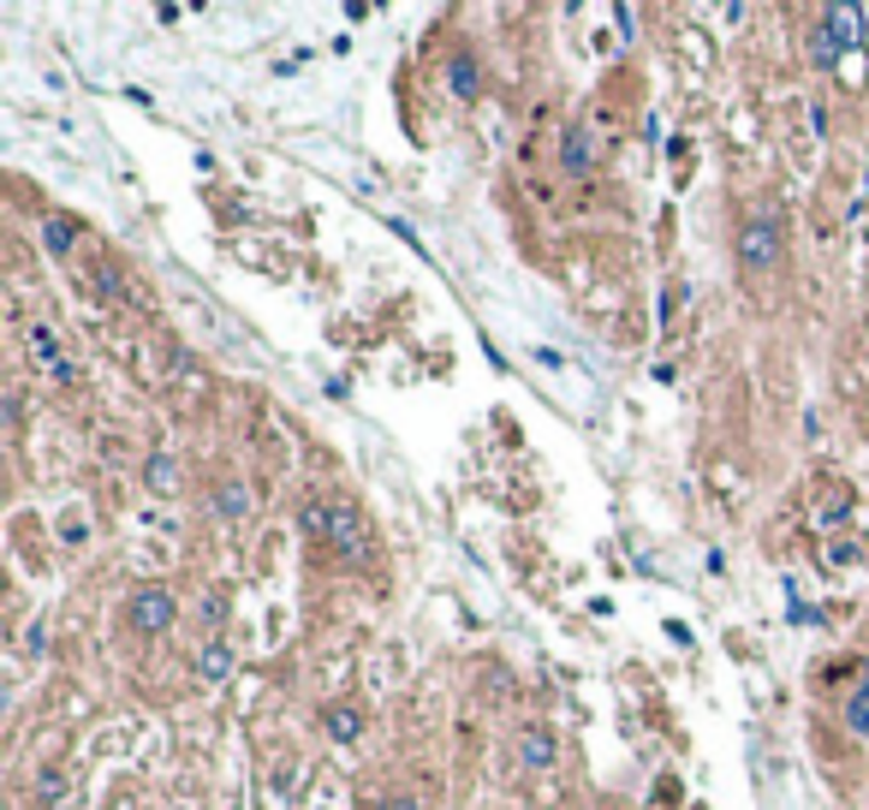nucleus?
I'll list each match as a JSON object with an SVG mask.
<instances>
[{
  "mask_svg": "<svg viewBox=\"0 0 869 810\" xmlns=\"http://www.w3.org/2000/svg\"><path fill=\"white\" fill-rule=\"evenodd\" d=\"M304 525H310V537H316L322 548H334L340 560H352V566H370L375 560V537H370V525H363V513L352 501H310L304 507Z\"/></svg>",
  "mask_w": 869,
  "mask_h": 810,
  "instance_id": "f257e3e1",
  "label": "nucleus"
},
{
  "mask_svg": "<svg viewBox=\"0 0 869 810\" xmlns=\"http://www.w3.org/2000/svg\"><path fill=\"white\" fill-rule=\"evenodd\" d=\"M733 256H739V269L744 274H762V269H774L780 263V221L774 215H744L739 221V238H733Z\"/></svg>",
  "mask_w": 869,
  "mask_h": 810,
  "instance_id": "f03ea898",
  "label": "nucleus"
},
{
  "mask_svg": "<svg viewBox=\"0 0 869 810\" xmlns=\"http://www.w3.org/2000/svg\"><path fill=\"white\" fill-rule=\"evenodd\" d=\"M173 619H179V602H173V591H162V584H144V591L126 596V626H131V632L162 637Z\"/></svg>",
  "mask_w": 869,
  "mask_h": 810,
  "instance_id": "7ed1b4c3",
  "label": "nucleus"
},
{
  "mask_svg": "<svg viewBox=\"0 0 869 810\" xmlns=\"http://www.w3.org/2000/svg\"><path fill=\"white\" fill-rule=\"evenodd\" d=\"M822 25L833 30V42H840L846 55H863V37H869V12H863V7H846V0H833V7H822Z\"/></svg>",
  "mask_w": 869,
  "mask_h": 810,
  "instance_id": "20e7f679",
  "label": "nucleus"
},
{
  "mask_svg": "<svg viewBox=\"0 0 869 810\" xmlns=\"http://www.w3.org/2000/svg\"><path fill=\"white\" fill-rule=\"evenodd\" d=\"M25 340H30V352H37V364L55 375V382H66L72 388V364H66V352H60V340H55V329H42V322H30L25 329Z\"/></svg>",
  "mask_w": 869,
  "mask_h": 810,
  "instance_id": "39448f33",
  "label": "nucleus"
},
{
  "mask_svg": "<svg viewBox=\"0 0 869 810\" xmlns=\"http://www.w3.org/2000/svg\"><path fill=\"white\" fill-rule=\"evenodd\" d=\"M560 167H566V174H589V167H596V137H589V126H566Z\"/></svg>",
  "mask_w": 869,
  "mask_h": 810,
  "instance_id": "423d86ee",
  "label": "nucleus"
},
{
  "mask_svg": "<svg viewBox=\"0 0 869 810\" xmlns=\"http://www.w3.org/2000/svg\"><path fill=\"white\" fill-rule=\"evenodd\" d=\"M322 728H328L334 745H358V739H363V710H352V703H328Z\"/></svg>",
  "mask_w": 869,
  "mask_h": 810,
  "instance_id": "0eeeda50",
  "label": "nucleus"
},
{
  "mask_svg": "<svg viewBox=\"0 0 869 810\" xmlns=\"http://www.w3.org/2000/svg\"><path fill=\"white\" fill-rule=\"evenodd\" d=\"M840 60H846V48L833 42V30L822 19H816L810 25V66H816V72H840Z\"/></svg>",
  "mask_w": 869,
  "mask_h": 810,
  "instance_id": "6e6552de",
  "label": "nucleus"
},
{
  "mask_svg": "<svg viewBox=\"0 0 869 810\" xmlns=\"http://www.w3.org/2000/svg\"><path fill=\"white\" fill-rule=\"evenodd\" d=\"M447 84H453L459 101H477L482 96V66L471 55H453V60H447Z\"/></svg>",
  "mask_w": 869,
  "mask_h": 810,
  "instance_id": "1a4fd4ad",
  "label": "nucleus"
},
{
  "mask_svg": "<svg viewBox=\"0 0 869 810\" xmlns=\"http://www.w3.org/2000/svg\"><path fill=\"white\" fill-rule=\"evenodd\" d=\"M78 245V221L72 215H42V251L48 256H72Z\"/></svg>",
  "mask_w": 869,
  "mask_h": 810,
  "instance_id": "9d476101",
  "label": "nucleus"
},
{
  "mask_svg": "<svg viewBox=\"0 0 869 810\" xmlns=\"http://www.w3.org/2000/svg\"><path fill=\"white\" fill-rule=\"evenodd\" d=\"M215 519H227V525L251 519V489H245V482H221V489H215Z\"/></svg>",
  "mask_w": 869,
  "mask_h": 810,
  "instance_id": "9b49d317",
  "label": "nucleus"
},
{
  "mask_svg": "<svg viewBox=\"0 0 869 810\" xmlns=\"http://www.w3.org/2000/svg\"><path fill=\"white\" fill-rule=\"evenodd\" d=\"M518 757H525L530 769H548L554 763V733L548 728H525V733H518Z\"/></svg>",
  "mask_w": 869,
  "mask_h": 810,
  "instance_id": "f8f14e48",
  "label": "nucleus"
},
{
  "mask_svg": "<svg viewBox=\"0 0 869 810\" xmlns=\"http://www.w3.org/2000/svg\"><path fill=\"white\" fill-rule=\"evenodd\" d=\"M233 667H238V656H233L227 644H221V637H215V644H203V650H197V674H203V680H227Z\"/></svg>",
  "mask_w": 869,
  "mask_h": 810,
  "instance_id": "ddd939ff",
  "label": "nucleus"
},
{
  "mask_svg": "<svg viewBox=\"0 0 869 810\" xmlns=\"http://www.w3.org/2000/svg\"><path fill=\"white\" fill-rule=\"evenodd\" d=\"M846 728L858 739H869V662H863V685L846 697Z\"/></svg>",
  "mask_w": 869,
  "mask_h": 810,
  "instance_id": "4468645a",
  "label": "nucleus"
},
{
  "mask_svg": "<svg viewBox=\"0 0 869 810\" xmlns=\"http://www.w3.org/2000/svg\"><path fill=\"white\" fill-rule=\"evenodd\" d=\"M144 482H149L155 495H173V489H179V465H173L167 453H155V459L144 465Z\"/></svg>",
  "mask_w": 869,
  "mask_h": 810,
  "instance_id": "2eb2a0df",
  "label": "nucleus"
},
{
  "mask_svg": "<svg viewBox=\"0 0 869 810\" xmlns=\"http://www.w3.org/2000/svg\"><path fill=\"white\" fill-rule=\"evenodd\" d=\"M90 292H96V299H119V292H126V281H119V269H114V263H96Z\"/></svg>",
  "mask_w": 869,
  "mask_h": 810,
  "instance_id": "dca6fc26",
  "label": "nucleus"
},
{
  "mask_svg": "<svg viewBox=\"0 0 869 810\" xmlns=\"http://www.w3.org/2000/svg\"><path fill=\"white\" fill-rule=\"evenodd\" d=\"M863 78H869V60L863 55H846L840 60V84H846V90H863Z\"/></svg>",
  "mask_w": 869,
  "mask_h": 810,
  "instance_id": "f3484780",
  "label": "nucleus"
},
{
  "mask_svg": "<svg viewBox=\"0 0 869 810\" xmlns=\"http://www.w3.org/2000/svg\"><path fill=\"white\" fill-rule=\"evenodd\" d=\"M203 619H208V626H221V619H227V596H221V591L203 596Z\"/></svg>",
  "mask_w": 869,
  "mask_h": 810,
  "instance_id": "a211bd4d",
  "label": "nucleus"
},
{
  "mask_svg": "<svg viewBox=\"0 0 869 810\" xmlns=\"http://www.w3.org/2000/svg\"><path fill=\"white\" fill-rule=\"evenodd\" d=\"M42 799L48 804H66V774H42Z\"/></svg>",
  "mask_w": 869,
  "mask_h": 810,
  "instance_id": "6ab92c4d",
  "label": "nucleus"
},
{
  "mask_svg": "<svg viewBox=\"0 0 869 810\" xmlns=\"http://www.w3.org/2000/svg\"><path fill=\"white\" fill-rule=\"evenodd\" d=\"M375 810H423V804H417V792H388Z\"/></svg>",
  "mask_w": 869,
  "mask_h": 810,
  "instance_id": "aec40b11",
  "label": "nucleus"
},
{
  "mask_svg": "<svg viewBox=\"0 0 869 810\" xmlns=\"http://www.w3.org/2000/svg\"><path fill=\"white\" fill-rule=\"evenodd\" d=\"M655 804H667V810L680 804V781H662V787H655Z\"/></svg>",
  "mask_w": 869,
  "mask_h": 810,
  "instance_id": "412c9836",
  "label": "nucleus"
}]
</instances>
